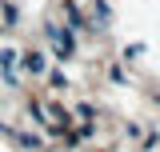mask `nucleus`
<instances>
[{
	"label": "nucleus",
	"instance_id": "1",
	"mask_svg": "<svg viewBox=\"0 0 160 152\" xmlns=\"http://www.w3.org/2000/svg\"><path fill=\"white\" fill-rule=\"evenodd\" d=\"M24 64H28V72H40V68H44V60H40V52H28V56H24Z\"/></svg>",
	"mask_w": 160,
	"mask_h": 152
}]
</instances>
